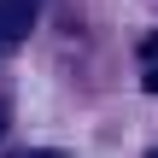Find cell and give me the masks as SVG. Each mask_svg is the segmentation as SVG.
<instances>
[{
    "mask_svg": "<svg viewBox=\"0 0 158 158\" xmlns=\"http://www.w3.org/2000/svg\"><path fill=\"white\" fill-rule=\"evenodd\" d=\"M141 88H147V94H158V35H147V41H141Z\"/></svg>",
    "mask_w": 158,
    "mask_h": 158,
    "instance_id": "cell-2",
    "label": "cell"
},
{
    "mask_svg": "<svg viewBox=\"0 0 158 158\" xmlns=\"http://www.w3.org/2000/svg\"><path fill=\"white\" fill-rule=\"evenodd\" d=\"M0 12H6V41H23L41 18V0H0Z\"/></svg>",
    "mask_w": 158,
    "mask_h": 158,
    "instance_id": "cell-1",
    "label": "cell"
},
{
    "mask_svg": "<svg viewBox=\"0 0 158 158\" xmlns=\"http://www.w3.org/2000/svg\"><path fill=\"white\" fill-rule=\"evenodd\" d=\"M152 158H158V152H152Z\"/></svg>",
    "mask_w": 158,
    "mask_h": 158,
    "instance_id": "cell-6",
    "label": "cell"
},
{
    "mask_svg": "<svg viewBox=\"0 0 158 158\" xmlns=\"http://www.w3.org/2000/svg\"><path fill=\"white\" fill-rule=\"evenodd\" d=\"M0 135H6V106H0Z\"/></svg>",
    "mask_w": 158,
    "mask_h": 158,
    "instance_id": "cell-5",
    "label": "cell"
},
{
    "mask_svg": "<svg viewBox=\"0 0 158 158\" xmlns=\"http://www.w3.org/2000/svg\"><path fill=\"white\" fill-rule=\"evenodd\" d=\"M29 158H64V152H29Z\"/></svg>",
    "mask_w": 158,
    "mask_h": 158,
    "instance_id": "cell-4",
    "label": "cell"
},
{
    "mask_svg": "<svg viewBox=\"0 0 158 158\" xmlns=\"http://www.w3.org/2000/svg\"><path fill=\"white\" fill-rule=\"evenodd\" d=\"M6 47H12V41H6V12H0V53H6Z\"/></svg>",
    "mask_w": 158,
    "mask_h": 158,
    "instance_id": "cell-3",
    "label": "cell"
}]
</instances>
